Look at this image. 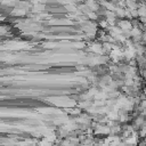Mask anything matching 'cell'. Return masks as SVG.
I'll return each mask as SVG.
<instances>
[{"mask_svg": "<svg viewBox=\"0 0 146 146\" xmlns=\"http://www.w3.org/2000/svg\"><path fill=\"white\" fill-rule=\"evenodd\" d=\"M139 136L141 138L146 137V128H139Z\"/></svg>", "mask_w": 146, "mask_h": 146, "instance_id": "cell-1", "label": "cell"}]
</instances>
